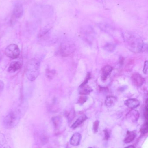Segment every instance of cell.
<instances>
[{
	"mask_svg": "<svg viewBox=\"0 0 148 148\" xmlns=\"http://www.w3.org/2000/svg\"><path fill=\"white\" fill-rule=\"evenodd\" d=\"M104 131L105 139L107 140L110 138V132H109L110 131L108 130H106Z\"/></svg>",
	"mask_w": 148,
	"mask_h": 148,
	"instance_id": "83f0119b",
	"label": "cell"
},
{
	"mask_svg": "<svg viewBox=\"0 0 148 148\" xmlns=\"http://www.w3.org/2000/svg\"><path fill=\"white\" fill-rule=\"evenodd\" d=\"M81 139V134L78 132L74 133L70 139V143L73 146H78L80 144Z\"/></svg>",
	"mask_w": 148,
	"mask_h": 148,
	"instance_id": "7c38bea8",
	"label": "cell"
},
{
	"mask_svg": "<svg viewBox=\"0 0 148 148\" xmlns=\"http://www.w3.org/2000/svg\"><path fill=\"white\" fill-rule=\"evenodd\" d=\"M5 54L7 57L11 59H17L20 55V50L18 45L10 44L6 48Z\"/></svg>",
	"mask_w": 148,
	"mask_h": 148,
	"instance_id": "277c9868",
	"label": "cell"
},
{
	"mask_svg": "<svg viewBox=\"0 0 148 148\" xmlns=\"http://www.w3.org/2000/svg\"><path fill=\"white\" fill-rule=\"evenodd\" d=\"M133 63H134L132 61H130V62L127 64L126 66V68L127 70H131V68H132Z\"/></svg>",
	"mask_w": 148,
	"mask_h": 148,
	"instance_id": "f1b7e54d",
	"label": "cell"
},
{
	"mask_svg": "<svg viewBox=\"0 0 148 148\" xmlns=\"http://www.w3.org/2000/svg\"><path fill=\"white\" fill-rule=\"evenodd\" d=\"M127 118L132 122H136L139 117V113L137 110H132L127 113Z\"/></svg>",
	"mask_w": 148,
	"mask_h": 148,
	"instance_id": "8fae6325",
	"label": "cell"
},
{
	"mask_svg": "<svg viewBox=\"0 0 148 148\" xmlns=\"http://www.w3.org/2000/svg\"><path fill=\"white\" fill-rule=\"evenodd\" d=\"M117 100L116 97L112 96H108L106 98L105 103L107 106L110 107L115 104L116 103Z\"/></svg>",
	"mask_w": 148,
	"mask_h": 148,
	"instance_id": "e0dca14e",
	"label": "cell"
},
{
	"mask_svg": "<svg viewBox=\"0 0 148 148\" xmlns=\"http://www.w3.org/2000/svg\"><path fill=\"white\" fill-rule=\"evenodd\" d=\"M113 68L110 65H106L102 68L101 70V79L105 81L107 80L108 76L111 74Z\"/></svg>",
	"mask_w": 148,
	"mask_h": 148,
	"instance_id": "8992f818",
	"label": "cell"
},
{
	"mask_svg": "<svg viewBox=\"0 0 148 148\" xmlns=\"http://www.w3.org/2000/svg\"><path fill=\"white\" fill-rule=\"evenodd\" d=\"M91 74L90 73H88L87 74V75H86V78L85 80L83 82V83L81 84V85H86L88 83V81H89V80L91 78Z\"/></svg>",
	"mask_w": 148,
	"mask_h": 148,
	"instance_id": "484cf974",
	"label": "cell"
},
{
	"mask_svg": "<svg viewBox=\"0 0 148 148\" xmlns=\"http://www.w3.org/2000/svg\"><path fill=\"white\" fill-rule=\"evenodd\" d=\"M75 46L70 42L63 43L60 46V55L63 57H67L75 51Z\"/></svg>",
	"mask_w": 148,
	"mask_h": 148,
	"instance_id": "5b68a950",
	"label": "cell"
},
{
	"mask_svg": "<svg viewBox=\"0 0 148 148\" xmlns=\"http://www.w3.org/2000/svg\"><path fill=\"white\" fill-rule=\"evenodd\" d=\"M50 29H51V27H50V26H47L46 27H44L39 33V37H41L44 36L49 31Z\"/></svg>",
	"mask_w": 148,
	"mask_h": 148,
	"instance_id": "d6986e66",
	"label": "cell"
},
{
	"mask_svg": "<svg viewBox=\"0 0 148 148\" xmlns=\"http://www.w3.org/2000/svg\"><path fill=\"white\" fill-rule=\"evenodd\" d=\"M0 148H11L8 145L5 135L0 133Z\"/></svg>",
	"mask_w": 148,
	"mask_h": 148,
	"instance_id": "2e32d148",
	"label": "cell"
},
{
	"mask_svg": "<svg viewBox=\"0 0 148 148\" xmlns=\"http://www.w3.org/2000/svg\"><path fill=\"white\" fill-rule=\"evenodd\" d=\"M124 41L126 47L135 53L141 52L143 48V42L141 37L131 32H125L123 34Z\"/></svg>",
	"mask_w": 148,
	"mask_h": 148,
	"instance_id": "6da1fadb",
	"label": "cell"
},
{
	"mask_svg": "<svg viewBox=\"0 0 148 148\" xmlns=\"http://www.w3.org/2000/svg\"><path fill=\"white\" fill-rule=\"evenodd\" d=\"M125 104L129 108L133 109L139 106L140 102L136 99L131 98L125 100Z\"/></svg>",
	"mask_w": 148,
	"mask_h": 148,
	"instance_id": "9c48e42d",
	"label": "cell"
},
{
	"mask_svg": "<svg viewBox=\"0 0 148 148\" xmlns=\"http://www.w3.org/2000/svg\"><path fill=\"white\" fill-rule=\"evenodd\" d=\"M2 53H1V52L0 51V62L1 61V60H2Z\"/></svg>",
	"mask_w": 148,
	"mask_h": 148,
	"instance_id": "1f68e13d",
	"label": "cell"
},
{
	"mask_svg": "<svg viewBox=\"0 0 148 148\" xmlns=\"http://www.w3.org/2000/svg\"><path fill=\"white\" fill-rule=\"evenodd\" d=\"M19 110H14L8 113L3 120V125L6 129H12L18 124L21 117Z\"/></svg>",
	"mask_w": 148,
	"mask_h": 148,
	"instance_id": "3957f363",
	"label": "cell"
},
{
	"mask_svg": "<svg viewBox=\"0 0 148 148\" xmlns=\"http://www.w3.org/2000/svg\"><path fill=\"white\" fill-rule=\"evenodd\" d=\"M87 119H88V117L86 115H82L77 119V120L74 122V123L72 125L71 127L73 129H76L77 127L80 125L81 124L83 123Z\"/></svg>",
	"mask_w": 148,
	"mask_h": 148,
	"instance_id": "5bb4252c",
	"label": "cell"
},
{
	"mask_svg": "<svg viewBox=\"0 0 148 148\" xmlns=\"http://www.w3.org/2000/svg\"><path fill=\"white\" fill-rule=\"evenodd\" d=\"M93 90L88 85H80L79 87V93L82 95H86L90 94Z\"/></svg>",
	"mask_w": 148,
	"mask_h": 148,
	"instance_id": "4fadbf2b",
	"label": "cell"
},
{
	"mask_svg": "<svg viewBox=\"0 0 148 148\" xmlns=\"http://www.w3.org/2000/svg\"><path fill=\"white\" fill-rule=\"evenodd\" d=\"M143 72L145 74H148V61H146L145 62Z\"/></svg>",
	"mask_w": 148,
	"mask_h": 148,
	"instance_id": "4316f807",
	"label": "cell"
},
{
	"mask_svg": "<svg viewBox=\"0 0 148 148\" xmlns=\"http://www.w3.org/2000/svg\"><path fill=\"white\" fill-rule=\"evenodd\" d=\"M53 123L56 129H59L61 126L62 120L59 117H54L52 118Z\"/></svg>",
	"mask_w": 148,
	"mask_h": 148,
	"instance_id": "ac0fdd59",
	"label": "cell"
},
{
	"mask_svg": "<svg viewBox=\"0 0 148 148\" xmlns=\"http://www.w3.org/2000/svg\"><path fill=\"white\" fill-rule=\"evenodd\" d=\"M5 87V84L2 80H0V94L3 91Z\"/></svg>",
	"mask_w": 148,
	"mask_h": 148,
	"instance_id": "f546056e",
	"label": "cell"
},
{
	"mask_svg": "<svg viewBox=\"0 0 148 148\" xmlns=\"http://www.w3.org/2000/svg\"><path fill=\"white\" fill-rule=\"evenodd\" d=\"M40 61L33 58L30 60L27 65L25 74L27 78L30 81L35 80L40 74Z\"/></svg>",
	"mask_w": 148,
	"mask_h": 148,
	"instance_id": "7a4b0ae2",
	"label": "cell"
},
{
	"mask_svg": "<svg viewBox=\"0 0 148 148\" xmlns=\"http://www.w3.org/2000/svg\"><path fill=\"white\" fill-rule=\"evenodd\" d=\"M88 99V97L86 95H82L79 97L78 100L79 103L80 104H83L85 103Z\"/></svg>",
	"mask_w": 148,
	"mask_h": 148,
	"instance_id": "cb8c5ba5",
	"label": "cell"
},
{
	"mask_svg": "<svg viewBox=\"0 0 148 148\" xmlns=\"http://www.w3.org/2000/svg\"><path fill=\"white\" fill-rule=\"evenodd\" d=\"M75 111L73 109L71 110V111L67 114V118L69 122H71L73 120V119L75 117Z\"/></svg>",
	"mask_w": 148,
	"mask_h": 148,
	"instance_id": "ffe728a7",
	"label": "cell"
},
{
	"mask_svg": "<svg viewBox=\"0 0 148 148\" xmlns=\"http://www.w3.org/2000/svg\"><path fill=\"white\" fill-rule=\"evenodd\" d=\"M21 66H22L21 63L19 61H13L9 65L8 69V72L12 73L19 70L21 68Z\"/></svg>",
	"mask_w": 148,
	"mask_h": 148,
	"instance_id": "30bf717a",
	"label": "cell"
},
{
	"mask_svg": "<svg viewBox=\"0 0 148 148\" xmlns=\"http://www.w3.org/2000/svg\"><path fill=\"white\" fill-rule=\"evenodd\" d=\"M56 73L54 70H47L46 71V75L49 78H52Z\"/></svg>",
	"mask_w": 148,
	"mask_h": 148,
	"instance_id": "603a6c76",
	"label": "cell"
},
{
	"mask_svg": "<svg viewBox=\"0 0 148 148\" xmlns=\"http://www.w3.org/2000/svg\"><path fill=\"white\" fill-rule=\"evenodd\" d=\"M148 132V123L146 120V122L141 127V132L143 134H145Z\"/></svg>",
	"mask_w": 148,
	"mask_h": 148,
	"instance_id": "7402d4cb",
	"label": "cell"
},
{
	"mask_svg": "<svg viewBox=\"0 0 148 148\" xmlns=\"http://www.w3.org/2000/svg\"><path fill=\"white\" fill-rule=\"evenodd\" d=\"M105 48L107 51L109 52H112L115 49V46L111 43H107L105 46Z\"/></svg>",
	"mask_w": 148,
	"mask_h": 148,
	"instance_id": "44dd1931",
	"label": "cell"
},
{
	"mask_svg": "<svg viewBox=\"0 0 148 148\" xmlns=\"http://www.w3.org/2000/svg\"><path fill=\"white\" fill-rule=\"evenodd\" d=\"M132 80L135 85L137 87H140L144 82V78L138 73H133L131 77Z\"/></svg>",
	"mask_w": 148,
	"mask_h": 148,
	"instance_id": "52a82bcc",
	"label": "cell"
},
{
	"mask_svg": "<svg viewBox=\"0 0 148 148\" xmlns=\"http://www.w3.org/2000/svg\"></svg>",
	"mask_w": 148,
	"mask_h": 148,
	"instance_id": "836d02e7",
	"label": "cell"
},
{
	"mask_svg": "<svg viewBox=\"0 0 148 148\" xmlns=\"http://www.w3.org/2000/svg\"><path fill=\"white\" fill-rule=\"evenodd\" d=\"M99 120H97L93 123V129L94 132H97L99 126Z\"/></svg>",
	"mask_w": 148,
	"mask_h": 148,
	"instance_id": "d4e9b609",
	"label": "cell"
},
{
	"mask_svg": "<svg viewBox=\"0 0 148 148\" xmlns=\"http://www.w3.org/2000/svg\"></svg>",
	"mask_w": 148,
	"mask_h": 148,
	"instance_id": "d6a6232c",
	"label": "cell"
},
{
	"mask_svg": "<svg viewBox=\"0 0 148 148\" xmlns=\"http://www.w3.org/2000/svg\"><path fill=\"white\" fill-rule=\"evenodd\" d=\"M136 136V134L135 132L127 131V135L124 140V142L126 143H129L133 141Z\"/></svg>",
	"mask_w": 148,
	"mask_h": 148,
	"instance_id": "9a60e30c",
	"label": "cell"
},
{
	"mask_svg": "<svg viewBox=\"0 0 148 148\" xmlns=\"http://www.w3.org/2000/svg\"><path fill=\"white\" fill-rule=\"evenodd\" d=\"M24 14V9L21 3L15 4L13 9L14 16L15 18H20L22 17Z\"/></svg>",
	"mask_w": 148,
	"mask_h": 148,
	"instance_id": "ba28073f",
	"label": "cell"
},
{
	"mask_svg": "<svg viewBox=\"0 0 148 148\" xmlns=\"http://www.w3.org/2000/svg\"><path fill=\"white\" fill-rule=\"evenodd\" d=\"M125 148H135V147L133 145H131L127 146V147H125Z\"/></svg>",
	"mask_w": 148,
	"mask_h": 148,
	"instance_id": "4dcf8cb0",
	"label": "cell"
}]
</instances>
